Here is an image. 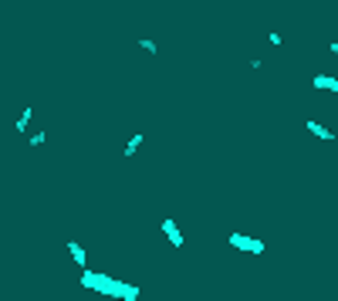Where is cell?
Masks as SVG:
<instances>
[{
    "label": "cell",
    "instance_id": "6da1fadb",
    "mask_svg": "<svg viewBox=\"0 0 338 301\" xmlns=\"http://www.w3.org/2000/svg\"><path fill=\"white\" fill-rule=\"evenodd\" d=\"M81 284L109 295V298H118V301H139V284H125V281H118V278H109V274L81 271Z\"/></svg>",
    "mask_w": 338,
    "mask_h": 301
},
{
    "label": "cell",
    "instance_id": "7a4b0ae2",
    "mask_svg": "<svg viewBox=\"0 0 338 301\" xmlns=\"http://www.w3.org/2000/svg\"><path fill=\"white\" fill-rule=\"evenodd\" d=\"M230 244L237 247V250H247V254H264V241L247 237V234H230Z\"/></svg>",
    "mask_w": 338,
    "mask_h": 301
},
{
    "label": "cell",
    "instance_id": "3957f363",
    "mask_svg": "<svg viewBox=\"0 0 338 301\" xmlns=\"http://www.w3.org/2000/svg\"><path fill=\"white\" fill-rule=\"evenodd\" d=\"M311 85H315L318 92H338V78L335 75H315Z\"/></svg>",
    "mask_w": 338,
    "mask_h": 301
},
{
    "label": "cell",
    "instance_id": "277c9868",
    "mask_svg": "<svg viewBox=\"0 0 338 301\" xmlns=\"http://www.w3.org/2000/svg\"><path fill=\"white\" fill-rule=\"evenodd\" d=\"M163 234L169 237V244H172V247H183V234H179V227L172 224V220H163Z\"/></svg>",
    "mask_w": 338,
    "mask_h": 301
},
{
    "label": "cell",
    "instance_id": "5b68a950",
    "mask_svg": "<svg viewBox=\"0 0 338 301\" xmlns=\"http://www.w3.org/2000/svg\"><path fill=\"white\" fill-rule=\"evenodd\" d=\"M304 129L311 132V135H318V139H335V135H332V129H325L321 122H315V119H308V122H304Z\"/></svg>",
    "mask_w": 338,
    "mask_h": 301
},
{
    "label": "cell",
    "instance_id": "8992f818",
    "mask_svg": "<svg viewBox=\"0 0 338 301\" xmlns=\"http://www.w3.org/2000/svg\"><path fill=\"white\" fill-rule=\"evenodd\" d=\"M68 250H71V257L81 264V271H85V264H88V254H85V247L78 244V241H68Z\"/></svg>",
    "mask_w": 338,
    "mask_h": 301
},
{
    "label": "cell",
    "instance_id": "52a82bcc",
    "mask_svg": "<svg viewBox=\"0 0 338 301\" xmlns=\"http://www.w3.org/2000/svg\"><path fill=\"white\" fill-rule=\"evenodd\" d=\"M31 119H34V109H24V112H20V119H17V132H20V135L27 132V125H31Z\"/></svg>",
    "mask_w": 338,
    "mask_h": 301
},
{
    "label": "cell",
    "instance_id": "ba28073f",
    "mask_svg": "<svg viewBox=\"0 0 338 301\" xmlns=\"http://www.w3.org/2000/svg\"><path fill=\"white\" fill-rule=\"evenodd\" d=\"M142 142H146V135H139V132H135V135H132V139H129V146H125V156H132V152L139 149Z\"/></svg>",
    "mask_w": 338,
    "mask_h": 301
},
{
    "label": "cell",
    "instance_id": "9c48e42d",
    "mask_svg": "<svg viewBox=\"0 0 338 301\" xmlns=\"http://www.w3.org/2000/svg\"><path fill=\"white\" fill-rule=\"evenodd\" d=\"M48 142V132H34L31 139H27V146H44Z\"/></svg>",
    "mask_w": 338,
    "mask_h": 301
},
{
    "label": "cell",
    "instance_id": "30bf717a",
    "mask_svg": "<svg viewBox=\"0 0 338 301\" xmlns=\"http://www.w3.org/2000/svg\"><path fill=\"white\" fill-rule=\"evenodd\" d=\"M139 48H142V51H152V55H156V41H149V38H139Z\"/></svg>",
    "mask_w": 338,
    "mask_h": 301
}]
</instances>
